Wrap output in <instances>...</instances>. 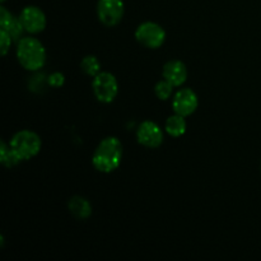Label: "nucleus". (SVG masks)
I'll list each match as a JSON object with an SVG mask.
<instances>
[{
	"label": "nucleus",
	"instance_id": "1",
	"mask_svg": "<svg viewBox=\"0 0 261 261\" xmlns=\"http://www.w3.org/2000/svg\"><path fill=\"white\" fill-rule=\"evenodd\" d=\"M122 160V144L119 138L107 137L98 144L92 155L93 167L98 172L111 173L120 166Z\"/></svg>",
	"mask_w": 261,
	"mask_h": 261
},
{
	"label": "nucleus",
	"instance_id": "2",
	"mask_svg": "<svg viewBox=\"0 0 261 261\" xmlns=\"http://www.w3.org/2000/svg\"><path fill=\"white\" fill-rule=\"evenodd\" d=\"M17 59L20 65L30 71L43 68L47 59L45 46L35 37H23L17 43Z\"/></svg>",
	"mask_w": 261,
	"mask_h": 261
},
{
	"label": "nucleus",
	"instance_id": "3",
	"mask_svg": "<svg viewBox=\"0 0 261 261\" xmlns=\"http://www.w3.org/2000/svg\"><path fill=\"white\" fill-rule=\"evenodd\" d=\"M9 145L20 161H28L40 153L42 142L36 133L31 130H20L13 135Z\"/></svg>",
	"mask_w": 261,
	"mask_h": 261
},
{
	"label": "nucleus",
	"instance_id": "4",
	"mask_svg": "<svg viewBox=\"0 0 261 261\" xmlns=\"http://www.w3.org/2000/svg\"><path fill=\"white\" fill-rule=\"evenodd\" d=\"M92 89L97 101L101 103H111L119 93V83L114 74L109 71H101L93 76Z\"/></svg>",
	"mask_w": 261,
	"mask_h": 261
},
{
	"label": "nucleus",
	"instance_id": "5",
	"mask_svg": "<svg viewBox=\"0 0 261 261\" xmlns=\"http://www.w3.org/2000/svg\"><path fill=\"white\" fill-rule=\"evenodd\" d=\"M135 38L144 47L158 48L165 43L166 32L158 23L144 22L138 25Z\"/></svg>",
	"mask_w": 261,
	"mask_h": 261
},
{
	"label": "nucleus",
	"instance_id": "6",
	"mask_svg": "<svg viewBox=\"0 0 261 261\" xmlns=\"http://www.w3.org/2000/svg\"><path fill=\"white\" fill-rule=\"evenodd\" d=\"M124 2L122 0H98L97 17L106 27H115L124 17Z\"/></svg>",
	"mask_w": 261,
	"mask_h": 261
},
{
	"label": "nucleus",
	"instance_id": "7",
	"mask_svg": "<svg viewBox=\"0 0 261 261\" xmlns=\"http://www.w3.org/2000/svg\"><path fill=\"white\" fill-rule=\"evenodd\" d=\"M137 139L143 147L155 149L162 145L163 132L155 122L143 121L137 130Z\"/></svg>",
	"mask_w": 261,
	"mask_h": 261
},
{
	"label": "nucleus",
	"instance_id": "8",
	"mask_svg": "<svg viewBox=\"0 0 261 261\" xmlns=\"http://www.w3.org/2000/svg\"><path fill=\"white\" fill-rule=\"evenodd\" d=\"M199 106V99L195 92L190 88H181L173 96L172 109L175 114L188 117L196 111Z\"/></svg>",
	"mask_w": 261,
	"mask_h": 261
},
{
	"label": "nucleus",
	"instance_id": "9",
	"mask_svg": "<svg viewBox=\"0 0 261 261\" xmlns=\"http://www.w3.org/2000/svg\"><path fill=\"white\" fill-rule=\"evenodd\" d=\"M19 19L22 22L23 27H24L25 32L28 33H40L45 30L46 27V15L40 8L35 7V5H28L24 9L20 12Z\"/></svg>",
	"mask_w": 261,
	"mask_h": 261
},
{
	"label": "nucleus",
	"instance_id": "10",
	"mask_svg": "<svg viewBox=\"0 0 261 261\" xmlns=\"http://www.w3.org/2000/svg\"><path fill=\"white\" fill-rule=\"evenodd\" d=\"M0 30L7 31L13 41H19L25 32L19 17H14L5 7H0Z\"/></svg>",
	"mask_w": 261,
	"mask_h": 261
},
{
	"label": "nucleus",
	"instance_id": "11",
	"mask_svg": "<svg viewBox=\"0 0 261 261\" xmlns=\"http://www.w3.org/2000/svg\"><path fill=\"white\" fill-rule=\"evenodd\" d=\"M163 79L170 82L173 87H180L188 79V68L180 60H170L165 64L162 70Z\"/></svg>",
	"mask_w": 261,
	"mask_h": 261
},
{
	"label": "nucleus",
	"instance_id": "12",
	"mask_svg": "<svg viewBox=\"0 0 261 261\" xmlns=\"http://www.w3.org/2000/svg\"><path fill=\"white\" fill-rule=\"evenodd\" d=\"M68 209L76 219H87L92 214V205L83 196H73L68 201Z\"/></svg>",
	"mask_w": 261,
	"mask_h": 261
},
{
	"label": "nucleus",
	"instance_id": "13",
	"mask_svg": "<svg viewBox=\"0 0 261 261\" xmlns=\"http://www.w3.org/2000/svg\"><path fill=\"white\" fill-rule=\"evenodd\" d=\"M186 127H188V125H186L185 117L178 114L172 115V116H170L166 120L165 130L172 138L182 137L186 133Z\"/></svg>",
	"mask_w": 261,
	"mask_h": 261
},
{
	"label": "nucleus",
	"instance_id": "14",
	"mask_svg": "<svg viewBox=\"0 0 261 261\" xmlns=\"http://www.w3.org/2000/svg\"><path fill=\"white\" fill-rule=\"evenodd\" d=\"M0 162L4 167L7 168H13L20 163L22 161L19 160L17 154L14 153V150L10 148V145L5 144L4 140L0 142Z\"/></svg>",
	"mask_w": 261,
	"mask_h": 261
},
{
	"label": "nucleus",
	"instance_id": "15",
	"mask_svg": "<svg viewBox=\"0 0 261 261\" xmlns=\"http://www.w3.org/2000/svg\"><path fill=\"white\" fill-rule=\"evenodd\" d=\"M81 69L84 74L89 76H96L97 74L101 73V63L98 59L93 55H88L83 58L81 61Z\"/></svg>",
	"mask_w": 261,
	"mask_h": 261
},
{
	"label": "nucleus",
	"instance_id": "16",
	"mask_svg": "<svg viewBox=\"0 0 261 261\" xmlns=\"http://www.w3.org/2000/svg\"><path fill=\"white\" fill-rule=\"evenodd\" d=\"M154 93L161 101H166V99L171 98L173 93V86L166 79H162V81L158 82L154 87Z\"/></svg>",
	"mask_w": 261,
	"mask_h": 261
},
{
	"label": "nucleus",
	"instance_id": "17",
	"mask_svg": "<svg viewBox=\"0 0 261 261\" xmlns=\"http://www.w3.org/2000/svg\"><path fill=\"white\" fill-rule=\"evenodd\" d=\"M47 84L50 87H54V88H60V87L64 86L65 83V76H64L63 73L60 71H54L50 75L47 76Z\"/></svg>",
	"mask_w": 261,
	"mask_h": 261
},
{
	"label": "nucleus",
	"instance_id": "18",
	"mask_svg": "<svg viewBox=\"0 0 261 261\" xmlns=\"http://www.w3.org/2000/svg\"><path fill=\"white\" fill-rule=\"evenodd\" d=\"M13 38L10 37L9 33L4 30H0V51H2V55L5 56L8 54V51L10 50V45H12Z\"/></svg>",
	"mask_w": 261,
	"mask_h": 261
},
{
	"label": "nucleus",
	"instance_id": "19",
	"mask_svg": "<svg viewBox=\"0 0 261 261\" xmlns=\"http://www.w3.org/2000/svg\"><path fill=\"white\" fill-rule=\"evenodd\" d=\"M0 2H5V0H0Z\"/></svg>",
	"mask_w": 261,
	"mask_h": 261
}]
</instances>
